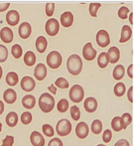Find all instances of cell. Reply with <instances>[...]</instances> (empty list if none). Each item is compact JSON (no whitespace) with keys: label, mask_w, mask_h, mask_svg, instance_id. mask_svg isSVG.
<instances>
[{"label":"cell","mask_w":135,"mask_h":146,"mask_svg":"<svg viewBox=\"0 0 135 146\" xmlns=\"http://www.w3.org/2000/svg\"><path fill=\"white\" fill-rule=\"evenodd\" d=\"M32 121V115L30 112L26 111L23 112L22 115H21V121L22 122L24 125H28L30 124Z\"/></svg>","instance_id":"cell-39"},{"label":"cell","mask_w":135,"mask_h":146,"mask_svg":"<svg viewBox=\"0 0 135 146\" xmlns=\"http://www.w3.org/2000/svg\"><path fill=\"white\" fill-rule=\"evenodd\" d=\"M22 102L25 108L32 109L36 105V98L32 95H26L25 97H23Z\"/></svg>","instance_id":"cell-22"},{"label":"cell","mask_w":135,"mask_h":146,"mask_svg":"<svg viewBox=\"0 0 135 146\" xmlns=\"http://www.w3.org/2000/svg\"><path fill=\"white\" fill-rule=\"evenodd\" d=\"M102 131V123L100 120H95L91 123V131L95 135H99Z\"/></svg>","instance_id":"cell-29"},{"label":"cell","mask_w":135,"mask_h":146,"mask_svg":"<svg viewBox=\"0 0 135 146\" xmlns=\"http://www.w3.org/2000/svg\"><path fill=\"white\" fill-rule=\"evenodd\" d=\"M76 135L78 138L85 139L89 134V127L85 122H79L76 126Z\"/></svg>","instance_id":"cell-9"},{"label":"cell","mask_w":135,"mask_h":146,"mask_svg":"<svg viewBox=\"0 0 135 146\" xmlns=\"http://www.w3.org/2000/svg\"><path fill=\"white\" fill-rule=\"evenodd\" d=\"M14 144V137L12 135H7L3 140L2 146H13Z\"/></svg>","instance_id":"cell-41"},{"label":"cell","mask_w":135,"mask_h":146,"mask_svg":"<svg viewBox=\"0 0 135 146\" xmlns=\"http://www.w3.org/2000/svg\"><path fill=\"white\" fill-rule=\"evenodd\" d=\"M107 54L109 56L110 63H111V64H115L116 62H118L119 60H120V50L117 47H115V46H112L111 48H110L108 52H107Z\"/></svg>","instance_id":"cell-18"},{"label":"cell","mask_w":135,"mask_h":146,"mask_svg":"<svg viewBox=\"0 0 135 146\" xmlns=\"http://www.w3.org/2000/svg\"><path fill=\"white\" fill-rule=\"evenodd\" d=\"M112 139V133L110 130H105L102 135V139L105 143H109Z\"/></svg>","instance_id":"cell-43"},{"label":"cell","mask_w":135,"mask_h":146,"mask_svg":"<svg viewBox=\"0 0 135 146\" xmlns=\"http://www.w3.org/2000/svg\"><path fill=\"white\" fill-rule=\"evenodd\" d=\"M36 87V82L35 80L30 76H25L22 78L21 81V88L22 90L26 92H30L32 91Z\"/></svg>","instance_id":"cell-10"},{"label":"cell","mask_w":135,"mask_h":146,"mask_svg":"<svg viewBox=\"0 0 135 146\" xmlns=\"http://www.w3.org/2000/svg\"><path fill=\"white\" fill-rule=\"evenodd\" d=\"M2 75H3V69H2V67L0 66V79L2 78Z\"/></svg>","instance_id":"cell-52"},{"label":"cell","mask_w":135,"mask_h":146,"mask_svg":"<svg viewBox=\"0 0 135 146\" xmlns=\"http://www.w3.org/2000/svg\"><path fill=\"white\" fill-rule=\"evenodd\" d=\"M131 36H132V30H131L130 27H128L127 25H124L121 30L120 42V43H124L131 38Z\"/></svg>","instance_id":"cell-20"},{"label":"cell","mask_w":135,"mask_h":146,"mask_svg":"<svg viewBox=\"0 0 135 146\" xmlns=\"http://www.w3.org/2000/svg\"><path fill=\"white\" fill-rule=\"evenodd\" d=\"M3 111H4V104L2 101H0V115L3 114Z\"/></svg>","instance_id":"cell-50"},{"label":"cell","mask_w":135,"mask_h":146,"mask_svg":"<svg viewBox=\"0 0 135 146\" xmlns=\"http://www.w3.org/2000/svg\"><path fill=\"white\" fill-rule=\"evenodd\" d=\"M12 54L15 59H19L22 55V49L20 45L16 44L12 47Z\"/></svg>","instance_id":"cell-33"},{"label":"cell","mask_w":135,"mask_h":146,"mask_svg":"<svg viewBox=\"0 0 135 146\" xmlns=\"http://www.w3.org/2000/svg\"><path fill=\"white\" fill-rule=\"evenodd\" d=\"M8 57V49L3 45H0V63L5 62Z\"/></svg>","instance_id":"cell-35"},{"label":"cell","mask_w":135,"mask_h":146,"mask_svg":"<svg viewBox=\"0 0 135 146\" xmlns=\"http://www.w3.org/2000/svg\"><path fill=\"white\" fill-rule=\"evenodd\" d=\"M19 82V78L17 74L15 72H9L8 74L6 75V83L9 86H15Z\"/></svg>","instance_id":"cell-24"},{"label":"cell","mask_w":135,"mask_h":146,"mask_svg":"<svg viewBox=\"0 0 135 146\" xmlns=\"http://www.w3.org/2000/svg\"><path fill=\"white\" fill-rule=\"evenodd\" d=\"M36 54H34V52H32V51H27L24 55V63L27 66L34 65L36 63Z\"/></svg>","instance_id":"cell-27"},{"label":"cell","mask_w":135,"mask_h":146,"mask_svg":"<svg viewBox=\"0 0 135 146\" xmlns=\"http://www.w3.org/2000/svg\"><path fill=\"white\" fill-rule=\"evenodd\" d=\"M127 73L128 77L133 78V77H134V64H131L128 66V68L127 69Z\"/></svg>","instance_id":"cell-47"},{"label":"cell","mask_w":135,"mask_h":146,"mask_svg":"<svg viewBox=\"0 0 135 146\" xmlns=\"http://www.w3.org/2000/svg\"><path fill=\"white\" fill-rule=\"evenodd\" d=\"M129 23L134 24V13H131L129 15Z\"/></svg>","instance_id":"cell-51"},{"label":"cell","mask_w":135,"mask_h":146,"mask_svg":"<svg viewBox=\"0 0 135 146\" xmlns=\"http://www.w3.org/2000/svg\"><path fill=\"white\" fill-rule=\"evenodd\" d=\"M46 62L51 69H58L62 64V56L58 51L54 50L47 55Z\"/></svg>","instance_id":"cell-5"},{"label":"cell","mask_w":135,"mask_h":146,"mask_svg":"<svg viewBox=\"0 0 135 146\" xmlns=\"http://www.w3.org/2000/svg\"><path fill=\"white\" fill-rule=\"evenodd\" d=\"M83 55L84 59L87 61L93 60L97 56V50L93 48L92 44L91 42L87 43L83 50Z\"/></svg>","instance_id":"cell-8"},{"label":"cell","mask_w":135,"mask_h":146,"mask_svg":"<svg viewBox=\"0 0 135 146\" xmlns=\"http://www.w3.org/2000/svg\"><path fill=\"white\" fill-rule=\"evenodd\" d=\"M2 131V123L0 122V132Z\"/></svg>","instance_id":"cell-53"},{"label":"cell","mask_w":135,"mask_h":146,"mask_svg":"<svg viewBox=\"0 0 135 146\" xmlns=\"http://www.w3.org/2000/svg\"><path fill=\"white\" fill-rule=\"evenodd\" d=\"M31 26L29 23H22L18 28L19 36L22 39H28L31 34Z\"/></svg>","instance_id":"cell-11"},{"label":"cell","mask_w":135,"mask_h":146,"mask_svg":"<svg viewBox=\"0 0 135 146\" xmlns=\"http://www.w3.org/2000/svg\"><path fill=\"white\" fill-rule=\"evenodd\" d=\"M67 69L72 75H78L83 69V61L79 55L72 54L67 60Z\"/></svg>","instance_id":"cell-1"},{"label":"cell","mask_w":135,"mask_h":146,"mask_svg":"<svg viewBox=\"0 0 135 146\" xmlns=\"http://www.w3.org/2000/svg\"><path fill=\"white\" fill-rule=\"evenodd\" d=\"M101 3H91L89 5V13L93 17H97V11L99 8H101Z\"/></svg>","instance_id":"cell-38"},{"label":"cell","mask_w":135,"mask_h":146,"mask_svg":"<svg viewBox=\"0 0 135 146\" xmlns=\"http://www.w3.org/2000/svg\"><path fill=\"white\" fill-rule=\"evenodd\" d=\"M56 131L60 136L68 135L72 131V124L67 119H62L56 125Z\"/></svg>","instance_id":"cell-3"},{"label":"cell","mask_w":135,"mask_h":146,"mask_svg":"<svg viewBox=\"0 0 135 146\" xmlns=\"http://www.w3.org/2000/svg\"><path fill=\"white\" fill-rule=\"evenodd\" d=\"M97 146H105V145H102V144H100V145H98Z\"/></svg>","instance_id":"cell-54"},{"label":"cell","mask_w":135,"mask_h":146,"mask_svg":"<svg viewBox=\"0 0 135 146\" xmlns=\"http://www.w3.org/2000/svg\"><path fill=\"white\" fill-rule=\"evenodd\" d=\"M48 89L50 91V92H52V94H56V92H57V88L54 87V85L51 84L50 87H48Z\"/></svg>","instance_id":"cell-49"},{"label":"cell","mask_w":135,"mask_h":146,"mask_svg":"<svg viewBox=\"0 0 135 146\" xmlns=\"http://www.w3.org/2000/svg\"><path fill=\"white\" fill-rule=\"evenodd\" d=\"M69 98L72 102L79 103L84 98V90L83 87L78 84L73 85L69 91Z\"/></svg>","instance_id":"cell-4"},{"label":"cell","mask_w":135,"mask_h":146,"mask_svg":"<svg viewBox=\"0 0 135 146\" xmlns=\"http://www.w3.org/2000/svg\"><path fill=\"white\" fill-rule=\"evenodd\" d=\"M3 99L8 104H13L17 100V92L13 88H8L3 93Z\"/></svg>","instance_id":"cell-19"},{"label":"cell","mask_w":135,"mask_h":146,"mask_svg":"<svg viewBox=\"0 0 135 146\" xmlns=\"http://www.w3.org/2000/svg\"><path fill=\"white\" fill-rule=\"evenodd\" d=\"M47 45H48V42H47V40L45 39V36H39L36 39V50H37V51L39 53H44L46 50Z\"/></svg>","instance_id":"cell-21"},{"label":"cell","mask_w":135,"mask_h":146,"mask_svg":"<svg viewBox=\"0 0 135 146\" xmlns=\"http://www.w3.org/2000/svg\"><path fill=\"white\" fill-rule=\"evenodd\" d=\"M46 75H47V69L45 64L42 63L37 64L34 71V76L36 77V78L39 81H42L43 79H45Z\"/></svg>","instance_id":"cell-13"},{"label":"cell","mask_w":135,"mask_h":146,"mask_svg":"<svg viewBox=\"0 0 135 146\" xmlns=\"http://www.w3.org/2000/svg\"><path fill=\"white\" fill-rule=\"evenodd\" d=\"M60 23L63 27H69L73 23V15L71 12H65L60 17Z\"/></svg>","instance_id":"cell-17"},{"label":"cell","mask_w":135,"mask_h":146,"mask_svg":"<svg viewBox=\"0 0 135 146\" xmlns=\"http://www.w3.org/2000/svg\"><path fill=\"white\" fill-rule=\"evenodd\" d=\"M42 131H43V133L45 134L46 136H48V137H52L53 135H54V131L53 127L50 125H49V124L43 125Z\"/></svg>","instance_id":"cell-36"},{"label":"cell","mask_w":135,"mask_h":146,"mask_svg":"<svg viewBox=\"0 0 135 146\" xmlns=\"http://www.w3.org/2000/svg\"><path fill=\"white\" fill-rule=\"evenodd\" d=\"M98 107V102L96 98H87L85 102H84V108L85 110L89 112V113H92L94 111H97Z\"/></svg>","instance_id":"cell-14"},{"label":"cell","mask_w":135,"mask_h":146,"mask_svg":"<svg viewBox=\"0 0 135 146\" xmlns=\"http://www.w3.org/2000/svg\"><path fill=\"white\" fill-rule=\"evenodd\" d=\"M30 143L33 146H45V141L43 135L38 131H33L30 135Z\"/></svg>","instance_id":"cell-12"},{"label":"cell","mask_w":135,"mask_h":146,"mask_svg":"<svg viewBox=\"0 0 135 146\" xmlns=\"http://www.w3.org/2000/svg\"><path fill=\"white\" fill-rule=\"evenodd\" d=\"M124 74H125L124 67L122 64H119L115 66V68L113 70V78L115 80H120L123 78Z\"/></svg>","instance_id":"cell-25"},{"label":"cell","mask_w":135,"mask_h":146,"mask_svg":"<svg viewBox=\"0 0 135 146\" xmlns=\"http://www.w3.org/2000/svg\"><path fill=\"white\" fill-rule=\"evenodd\" d=\"M55 85L59 88H63V89H66L69 87V83L64 78H59L56 79L55 81Z\"/></svg>","instance_id":"cell-34"},{"label":"cell","mask_w":135,"mask_h":146,"mask_svg":"<svg viewBox=\"0 0 135 146\" xmlns=\"http://www.w3.org/2000/svg\"><path fill=\"white\" fill-rule=\"evenodd\" d=\"M55 5L54 3H47L45 5V13L48 17H51L54 14Z\"/></svg>","instance_id":"cell-42"},{"label":"cell","mask_w":135,"mask_h":146,"mask_svg":"<svg viewBox=\"0 0 135 146\" xmlns=\"http://www.w3.org/2000/svg\"><path fill=\"white\" fill-rule=\"evenodd\" d=\"M129 13V9L127 7H121L118 11V16L121 19H126L128 17V14Z\"/></svg>","instance_id":"cell-40"},{"label":"cell","mask_w":135,"mask_h":146,"mask_svg":"<svg viewBox=\"0 0 135 146\" xmlns=\"http://www.w3.org/2000/svg\"><path fill=\"white\" fill-rule=\"evenodd\" d=\"M114 146H130V145H129V143L128 142L126 139H122L118 140Z\"/></svg>","instance_id":"cell-46"},{"label":"cell","mask_w":135,"mask_h":146,"mask_svg":"<svg viewBox=\"0 0 135 146\" xmlns=\"http://www.w3.org/2000/svg\"><path fill=\"white\" fill-rule=\"evenodd\" d=\"M126 91V88L124 83H118L116 84L114 88V93L117 96V97H122Z\"/></svg>","instance_id":"cell-28"},{"label":"cell","mask_w":135,"mask_h":146,"mask_svg":"<svg viewBox=\"0 0 135 146\" xmlns=\"http://www.w3.org/2000/svg\"><path fill=\"white\" fill-rule=\"evenodd\" d=\"M70 114L72 118L74 120V121H78L80 119V115H81V112H80V110L79 108L76 106H73L72 108H70Z\"/></svg>","instance_id":"cell-37"},{"label":"cell","mask_w":135,"mask_h":146,"mask_svg":"<svg viewBox=\"0 0 135 146\" xmlns=\"http://www.w3.org/2000/svg\"><path fill=\"white\" fill-rule=\"evenodd\" d=\"M68 107H69V103L66 99L63 98L59 102L58 105H57V109L58 111L61 112V113H64L65 111H67V110L68 109Z\"/></svg>","instance_id":"cell-32"},{"label":"cell","mask_w":135,"mask_h":146,"mask_svg":"<svg viewBox=\"0 0 135 146\" xmlns=\"http://www.w3.org/2000/svg\"><path fill=\"white\" fill-rule=\"evenodd\" d=\"M128 99L132 103L134 102V87H130L128 91Z\"/></svg>","instance_id":"cell-45"},{"label":"cell","mask_w":135,"mask_h":146,"mask_svg":"<svg viewBox=\"0 0 135 146\" xmlns=\"http://www.w3.org/2000/svg\"><path fill=\"white\" fill-rule=\"evenodd\" d=\"M121 119V122L123 125V129H126L128 125H130L132 122V116L129 113H124L122 116L120 117Z\"/></svg>","instance_id":"cell-31"},{"label":"cell","mask_w":135,"mask_h":146,"mask_svg":"<svg viewBox=\"0 0 135 146\" xmlns=\"http://www.w3.org/2000/svg\"><path fill=\"white\" fill-rule=\"evenodd\" d=\"M59 31H60V23L55 18L49 19L47 23H45V31L49 36H54L58 34Z\"/></svg>","instance_id":"cell-6"},{"label":"cell","mask_w":135,"mask_h":146,"mask_svg":"<svg viewBox=\"0 0 135 146\" xmlns=\"http://www.w3.org/2000/svg\"><path fill=\"white\" fill-rule=\"evenodd\" d=\"M109 63H110V60H109V56H108L107 53H105V52L101 53L100 55L98 56V66L101 69H105Z\"/></svg>","instance_id":"cell-26"},{"label":"cell","mask_w":135,"mask_h":146,"mask_svg":"<svg viewBox=\"0 0 135 146\" xmlns=\"http://www.w3.org/2000/svg\"><path fill=\"white\" fill-rule=\"evenodd\" d=\"M97 43L100 47L105 48L106 46L110 45L111 42V39H110V36L109 33L105 30H100L97 34Z\"/></svg>","instance_id":"cell-7"},{"label":"cell","mask_w":135,"mask_h":146,"mask_svg":"<svg viewBox=\"0 0 135 146\" xmlns=\"http://www.w3.org/2000/svg\"><path fill=\"white\" fill-rule=\"evenodd\" d=\"M54 105H55V101L52 95L47 92H45L42 95H40L39 98V107L43 112L45 113L50 112L54 108Z\"/></svg>","instance_id":"cell-2"},{"label":"cell","mask_w":135,"mask_h":146,"mask_svg":"<svg viewBox=\"0 0 135 146\" xmlns=\"http://www.w3.org/2000/svg\"><path fill=\"white\" fill-rule=\"evenodd\" d=\"M6 21L10 26H16L20 21L19 13L16 10L9 11L6 15Z\"/></svg>","instance_id":"cell-15"},{"label":"cell","mask_w":135,"mask_h":146,"mask_svg":"<svg viewBox=\"0 0 135 146\" xmlns=\"http://www.w3.org/2000/svg\"><path fill=\"white\" fill-rule=\"evenodd\" d=\"M10 4L9 3H0V13L6 11L9 8Z\"/></svg>","instance_id":"cell-48"},{"label":"cell","mask_w":135,"mask_h":146,"mask_svg":"<svg viewBox=\"0 0 135 146\" xmlns=\"http://www.w3.org/2000/svg\"><path fill=\"white\" fill-rule=\"evenodd\" d=\"M48 146H64L62 140L59 138H54L50 140Z\"/></svg>","instance_id":"cell-44"},{"label":"cell","mask_w":135,"mask_h":146,"mask_svg":"<svg viewBox=\"0 0 135 146\" xmlns=\"http://www.w3.org/2000/svg\"><path fill=\"white\" fill-rule=\"evenodd\" d=\"M0 38L5 43H10L13 40V32L9 27H3L0 31Z\"/></svg>","instance_id":"cell-16"},{"label":"cell","mask_w":135,"mask_h":146,"mask_svg":"<svg viewBox=\"0 0 135 146\" xmlns=\"http://www.w3.org/2000/svg\"><path fill=\"white\" fill-rule=\"evenodd\" d=\"M5 121L9 127H14L18 121V115L14 111H11L7 115Z\"/></svg>","instance_id":"cell-23"},{"label":"cell","mask_w":135,"mask_h":146,"mask_svg":"<svg viewBox=\"0 0 135 146\" xmlns=\"http://www.w3.org/2000/svg\"><path fill=\"white\" fill-rule=\"evenodd\" d=\"M111 127L114 131H120L123 130V125L120 116L114 117L111 121Z\"/></svg>","instance_id":"cell-30"}]
</instances>
